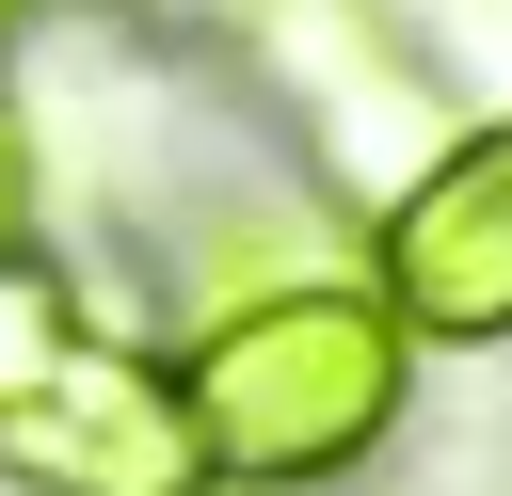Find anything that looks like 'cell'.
Masks as SVG:
<instances>
[{"instance_id": "3957f363", "label": "cell", "mask_w": 512, "mask_h": 496, "mask_svg": "<svg viewBox=\"0 0 512 496\" xmlns=\"http://www.w3.org/2000/svg\"><path fill=\"white\" fill-rule=\"evenodd\" d=\"M0 480L16 496H224L176 352H112V336H80L48 384L0 400Z\"/></svg>"}, {"instance_id": "52a82bcc", "label": "cell", "mask_w": 512, "mask_h": 496, "mask_svg": "<svg viewBox=\"0 0 512 496\" xmlns=\"http://www.w3.org/2000/svg\"><path fill=\"white\" fill-rule=\"evenodd\" d=\"M160 16H192V32H240V16H256V0H160Z\"/></svg>"}, {"instance_id": "ba28073f", "label": "cell", "mask_w": 512, "mask_h": 496, "mask_svg": "<svg viewBox=\"0 0 512 496\" xmlns=\"http://www.w3.org/2000/svg\"><path fill=\"white\" fill-rule=\"evenodd\" d=\"M32 16H48V0H0V32H32Z\"/></svg>"}, {"instance_id": "5b68a950", "label": "cell", "mask_w": 512, "mask_h": 496, "mask_svg": "<svg viewBox=\"0 0 512 496\" xmlns=\"http://www.w3.org/2000/svg\"><path fill=\"white\" fill-rule=\"evenodd\" d=\"M80 336H96L80 272H64L48 240H0V400H16V384H48V368H64Z\"/></svg>"}, {"instance_id": "8992f818", "label": "cell", "mask_w": 512, "mask_h": 496, "mask_svg": "<svg viewBox=\"0 0 512 496\" xmlns=\"http://www.w3.org/2000/svg\"><path fill=\"white\" fill-rule=\"evenodd\" d=\"M0 240H32V112L0 96Z\"/></svg>"}, {"instance_id": "277c9868", "label": "cell", "mask_w": 512, "mask_h": 496, "mask_svg": "<svg viewBox=\"0 0 512 496\" xmlns=\"http://www.w3.org/2000/svg\"><path fill=\"white\" fill-rule=\"evenodd\" d=\"M368 288L400 304V336H512V128H464L384 224H368Z\"/></svg>"}, {"instance_id": "7a4b0ae2", "label": "cell", "mask_w": 512, "mask_h": 496, "mask_svg": "<svg viewBox=\"0 0 512 496\" xmlns=\"http://www.w3.org/2000/svg\"><path fill=\"white\" fill-rule=\"evenodd\" d=\"M240 64H256V96L288 112L304 176H320L336 208H368V224L464 144V96H448V64L400 32V0H256V16H240Z\"/></svg>"}, {"instance_id": "6da1fadb", "label": "cell", "mask_w": 512, "mask_h": 496, "mask_svg": "<svg viewBox=\"0 0 512 496\" xmlns=\"http://www.w3.org/2000/svg\"><path fill=\"white\" fill-rule=\"evenodd\" d=\"M176 384H192V432H208V480L224 496H304L336 464H368L416 400V336L368 272H320V288H272L240 320H192L176 336Z\"/></svg>"}]
</instances>
